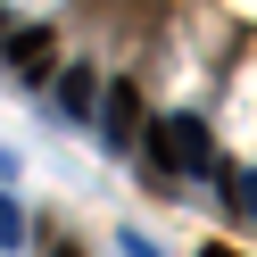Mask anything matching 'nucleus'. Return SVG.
<instances>
[{
  "instance_id": "nucleus-2",
  "label": "nucleus",
  "mask_w": 257,
  "mask_h": 257,
  "mask_svg": "<svg viewBox=\"0 0 257 257\" xmlns=\"http://www.w3.org/2000/svg\"><path fill=\"white\" fill-rule=\"evenodd\" d=\"M0 50H9V67H17L25 83H50V67H58V34H50V25H17Z\"/></svg>"
},
{
  "instance_id": "nucleus-1",
  "label": "nucleus",
  "mask_w": 257,
  "mask_h": 257,
  "mask_svg": "<svg viewBox=\"0 0 257 257\" xmlns=\"http://www.w3.org/2000/svg\"><path fill=\"white\" fill-rule=\"evenodd\" d=\"M158 133H166L174 174H207V166H216V133H207V116H199V108H174V116H158Z\"/></svg>"
},
{
  "instance_id": "nucleus-7",
  "label": "nucleus",
  "mask_w": 257,
  "mask_h": 257,
  "mask_svg": "<svg viewBox=\"0 0 257 257\" xmlns=\"http://www.w3.org/2000/svg\"><path fill=\"white\" fill-rule=\"evenodd\" d=\"M50 257H83V249H75V240H58V249H50Z\"/></svg>"
},
{
  "instance_id": "nucleus-4",
  "label": "nucleus",
  "mask_w": 257,
  "mask_h": 257,
  "mask_svg": "<svg viewBox=\"0 0 257 257\" xmlns=\"http://www.w3.org/2000/svg\"><path fill=\"white\" fill-rule=\"evenodd\" d=\"M50 116H67V124H91V100H100V75L91 67H50Z\"/></svg>"
},
{
  "instance_id": "nucleus-6",
  "label": "nucleus",
  "mask_w": 257,
  "mask_h": 257,
  "mask_svg": "<svg viewBox=\"0 0 257 257\" xmlns=\"http://www.w3.org/2000/svg\"><path fill=\"white\" fill-rule=\"evenodd\" d=\"M0 249H25V216H17V199H0Z\"/></svg>"
},
{
  "instance_id": "nucleus-9",
  "label": "nucleus",
  "mask_w": 257,
  "mask_h": 257,
  "mask_svg": "<svg viewBox=\"0 0 257 257\" xmlns=\"http://www.w3.org/2000/svg\"><path fill=\"white\" fill-rule=\"evenodd\" d=\"M0 42H9V9H0Z\"/></svg>"
},
{
  "instance_id": "nucleus-5",
  "label": "nucleus",
  "mask_w": 257,
  "mask_h": 257,
  "mask_svg": "<svg viewBox=\"0 0 257 257\" xmlns=\"http://www.w3.org/2000/svg\"><path fill=\"white\" fill-rule=\"evenodd\" d=\"M207 174H216V191H224V216L249 224V174H240V166H207Z\"/></svg>"
},
{
  "instance_id": "nucleus-8",
  "label": "nucleus",
  "mask_w": 257,
  "mask_h": 257,
  "mask_svg": "<svg viewBox=\"0 0 257 257\" xmlns=\"http://www.w3.org/2000/svg\"><path fill=\"white\" fill-rule=\"evenodd\" d=\"M207 257H240V249H224V240H216V249H207Z\"/></svg>"
},
{
  "instance_id": "nucleus-3",
  "label": "nucleus",
  "mask_w": 257,
  "mask_h": 257,
  "mask_svg": "<svg viewBox=\"0 0 257 257\" xmlns=\"http://www.w3.org/2000/svg\"><path fill=\"white\" fill-rule=\"evenodd\" d=\"M100 141L108 150H124V141H133V124H141V83H100Z\"/></svg>"
}]
</instances>
